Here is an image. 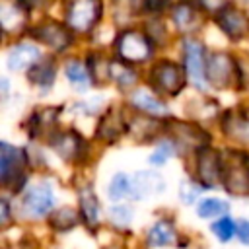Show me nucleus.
Returning <instances> with one entry per match:
<instances>
[{"label":"nucleus","instance_id":"1","mask_svg":"<svg viewBox=\"0 0 249 249\" xmlns=\"http://www.w3.org/2000/svg\"><path fill=\"white\" fill-rule=\"evenodd\" d=\"M27 181L25 150L0 142V185L12 193H19Z\"/></svg>","mask_w":249,"mask_h":249},{"label":"nucleus","instance_id":"2","mask_svg":"<svg viewBox=\"0 0 249 249\" xmlns=\"http://www.w3.org/2000/svg\"><path fill=\"white\" fill-rule=\"evenodd\" d=\"M222 187L233 196H249V156L230 150L222 156Z\"/></svg>","mask_w":249,"mask_h":249},{"label":"nucleus","instance_id":"3","mask_svg":"<svg viewBox=\"0 0 249 249\" xmlns=\"http://www.w3.org/2000/svg\"><path fill=\"white\" fill-rule=\"evenodd\" d=\"M115 53L123 64L144 62L154 53V39L136 29H124L115 39Z\"/></svg>","mask_w":249,"mask_h":249},{"label":"nucleus","instance_id":"4","mask_svg":"<svg viewBox=\"0 0 249 249\" xmlns=\"http://www.w3.org/2000/svg\"><path fill=\"white\" fill-rule=\"evenodd\" d=\"M148 80L158 93L177 95L187 84V74L185 68L173 60H158L152 64Z\"/></svg>","mask_w":249,"mask_h":249},{"label":"nucleus","instance_id":"5","mask_svg":"<svg viewBox=\"0 0 249 249\" xmlns=\"http://www.w3.org/2000/svg\"><path fill=\"white\" fill-rule=\"evenodd\" d=\"M195 175L202 189H214L222 183V154L210 146H200L195 154Z\"/></svg>","mask_w":249,"mask_h":249},{"label":"nucleus","instance_id":"6","mask_svg":"<svg viewBox=\"0 0 249 249\" xmlns=\"http://www.w3.org/2000/svg\"><path fill=\"white\" fill-rule=\"evenodd\" d=\"M54 206V191L49 183H37L23 193L21 210L29 218H43L53 212Z\"/></svg>","mask_w":249,"mask_h":249},{"label":"nucleus","instance_id":"7","mask_svg":"<svg viewBox=\"0 0 249 249\" xmlns=\"http://www.w3.org/2000/svg\"><path fill=\"white\" fill-rule=\"evenodd\" d=\"M101 0H72L66 10L68 27L74 31L89 29L101 18Z\"/></svg>","mask_w":249,"mask_h":249},{"label":"nucleus","instance_id":"8","mask_svg":"<svg viewBox=\"0 0 249 249\" xmlns=\"http://www.w3.org/2000/svg\"><path fill=\"white\" fill-rule=\"evenodd\" d=\"M237 76L235 60L226 53H212L206 58V80L214 88H228Z\"/></svg>","mask_w":249,"mask_h":249},{"label":"nucleus","instance_id":"9","mask_svg":"<svg viewBox=\"0 0 249 249\" xmlns=\"http://www.w3.org/2000/svg\"><path fill=\"white\" fill-rule=\"evenodd\" d=\"M214 21L218 23V27L233 41L243 39L249 33V18L245 12H241L237 6L233 4H226L224 8H220L214 14Z\"/></svg>","mask_w":249,"mask_h":249},{"label":"nucleus","instance_id":"10","mask_svg":"<svg viewBox=\"0 0 249 249\" xmlns=\"http://www.w3.org/2000/svg\"><path fill=\"white\" fill-rule=\"evenodd\" d=\"M33 37L39 43H43V45H47L51 49H56V51H64L72 43V31H70V27H66V25L58 23V21H53V19L39 23L33 29Z\"/></svg>","mask_w":249,"mask_h":249},{"label":"nucleus","instance_id":"11","mask_svg":"<svg viewBox=\"0 0 249 249\" xmlns=\"http://www.w3.org/2000/svg\"><path fill=\"white\" fill-rule=\"evenodd\" d=\"M51 146L53 150L66 161H76L82 160L84 156V138L74 132V130H62V132H54L51 136Z\"/></svg>","mask_w":249,"mask_h":249},{"label":"nucleus","instance_id":"12","mask_svg":"<svg viewBox=\"0 0 249 249\" xmlns=\"http://www.w3.org/2000/svg\"><path fill=\"white\" fill-rule=\"evenodd\" d=\"M185 68L193 84L198 88H206V62H204V51L202 45L189 39L185 41Z\"/></svg>","mask_w":249,"mask_h":249},{"label":"nucleus","instance_id":"13","mask_svg":"<svg viewBox=\"0 0 249 249\" xmlns=\"http://www.w3.org/2000/svg\"><path fill=\"white\" fill-rule=\"evenodd\" d=\"M163 189H165V181L156 171H138L130 179V196L134 198L154 196Z\"/></svg>","mask_w":249,"mask_h":249},{"label":"nucleus","instance_id":"14","mask_svg":"<svg viewBox=\"0 0 249 249\" xmlns=\"http://www.w3.org/2000/svg\"><path fill=\"white\" fill-rule=\"evenodd\" d=\"M41 58V53L35 45L31 43H21L18 47H14L6 58V64L12 72H19L23 68H31L37 60Z\"/></svg>","mask_w":249,"mask_h":249},{"label":"nucleus","instance_id":"15","mask_svg":"<svg viewBox=\"0 0 249 249\" xmlns=\"http://www.w3.org/2000/svg\"><path fill=\"white\" fill-rule=\"evenodd\" d=\"M80 222H82V214L70 206H60L49 214V226L56 233L72 231L76 226H80Z\"/></svg>","mask_w":249,"mask_h":249},{"label":"nucleus","instance_id":"16","mask_svg":"<svg viewBox=\"0 0 249 249\" xmlns=\"http://www.w3.org/2000/svg\"><path fill=\"white\" fill-rule=\"evenodd\" d=\"M25 21V6L21 0H0V25L16 31Z\"/></svg>","mask_w":249,"mask_h":249},{"label":"nucleus","instance_id":"17","mask_svg":"<svg viewBox=\"0 0 249 249\" xmlns=\"http://www.w3.org/2000/svg\"><path fill=\"white\" fill-rule=\"evenodd\" d=\"M27 78L31 84L39 86V88H51L54 84V78H56V64L54 60L49 56V58H43L41 62L37 60L31 68H27Z\"/></svg>","mask_w":249,"mask_h":249},{"label":"nucleus","instance_id":"18","mask_svg":"<svg viewBox=\"0 0 249 249\" xmlns=\"http://www.w3.org/2000/svg\"><path fill=\"white\" fill-rule=\"evenodd\" d=\"M175 237H177L175 228L169 222L160 220V222H156L148 230V233H146V245L148 247H167V245H173L175 243Z\"/></svg>","mask_w":249,"mask_h":249},{"label":"nucleus","instance_id":"19","mask_svg":"<svg viewBox=\"0 0 249 249\" xmlns=\"http://www.w3.org/2000/svg\"><path fill=\"white\" fill-rule=\"evenodd\" d=\"M80 208H82V210H80L82 220H84L89 228L97 226L99 214H101V204H99L97 195L91 191V187H86V189L82 191V195H80Z\"/></svg>","mask_w":249,"mask_h":249},{"label":"nucleus","instance_id":"20","mask_svg":"<svg viewBox=\"0 0 249 249\" xmlns=\"http://www.w3.org/2000/svg\"><path fill=\"white\" fill-rule=\"evenodd\" d=\"M124 132V123L121 117H117L113 111H107L103 115V119L99 121V126H97V136H101L103 140L107 142H115L123 136Z\"/></svg>","mask_w":249,"mask_h":249},{"label":"nucleus","instance_id":"21","mask_svg":"<svg viewBox=\"0 0 249 249\" xmlns=\"http://www.w3.org/2000/svg\"><path fill=\"white\" fill-rule=\"evenodd\" d=\"M130 101L138 111H144V113H148L152 117H160V115L167 113V107L160 99H156L152 93H146V91H134Z\"/></svg>","mask_w":249,"mask_h":249},{"label":"nucleus","instance_id":"22","mask_svg":"<svg viewBox=\"0 0 249 249\" xmlns=\"http://www.w3.org/2000/svg\"><path fill=\"white\" fill-rule=\"evenodd\" d=\"M230 208V204L222 198H216V196H210V198H204L198 202L196 206V214L204 220H210V218H216V216H222L226 214Z\"/></svg>","mask_w":249,"mask_h":249},{"label":"nucleus","instance_id":"23","mask_svg":"<svg viewBox=\"0 0 249 249\" xmlns=\"http://www.w3.org/2000/svg\"><path fill=\"white\" fill-rule=\"evenodd\" d=\"M107 193H109L111 200L124 198L126 195H130V179L124 173H115L111 183H109V187H107Z\"/></svg>","mask_w":249,"mask_h":249},{"label":"nucleus","instance_id":"24","mask_svg":"<svg viewBox=\"0 0 249 249\" xmlns=\"http://www.w3.org/2000/svg\"><path fill=\"white\" fill-rule=\"evenodd\" d=\"M210 230H212V233H214L222 243H228V241L235 235V231H237V224H235L230 216H224V218L216 220V222L210 226Z\"/></svg>","mask_w":249,"mask_h":249},{"label":"nucleus","instance_id":"25","mask_svg":"<svg viewBox=\"0 0 249 249\" xmlns=\"http://www.w3.org/2000/svg\"><path fill=\"white\" fill-rule=\"evenodd\" d=\"M195 19H196V12H195V8L191 4L181 2V4L175 6V10H173V21H175V25L179 29L191 27L195 23Z\"/></svg>","mask_w":249,"mask_h":249},{"label":"nucleus","instance_id":"26","mask_svg":"<svg viewBox=\"0 0 249 249\" xmlns=\"http://www.w3.org/2000/svg\"><path fill=\"white\" fill-rule=\"evenodd\" d=\"M64 72H66L68 82H72V84L82 86V84L88 82V70L80 60H68L66 66H64Z\"/></svg>","mask_w":249,"mask_h":249},{"label":"nucleus","instance_id":"27","mask_svg":"<svg viewBox=\"0 0 249 249\" xmlns=\"http://www.w3.org/2000/svg\"><path fill=\"white\" fill-rule=\"evenodd\" d=\"M109 218L117 226H128L132 222V218H134V212H132V208H128L124 204H117V206H113L109 210Z\"/></svg>","mask_w":249,"mask_h":249},{"label":"nucleus","instance_id":"28","mask_svg":"<svg viewBox=\"0 0 249 249\" xmlns=\"http://www.w3.org/2000/svg\"><path fill=\"white\" fill-rule=\"evenodd\" d=\"M171 156H173V146H171L169 142H163V144L150 156V163H152V165H163Z\"/></svg>","mask_w":249,"mask_h":249},{"label":"nucleus","instance_id":"29","mask_svg":"<svg viewBox=\"0 0 249 249\" xmlns=\"http://www.w3.org/2000/svg\"><path fill=\"white\" fill-rule=\"evenodd\" d=\"M14 222V212L12 204L6 196H0V230H8Z\"/></svg>","mask_w":249,"mask_h":249},{"label":"nucleus","instance_id":"30","mask_svg":"<svg viewBox=\"0 0 249 249\" xmlns=\"http://www.w3.org/2000/svg\"><path fill=\"white\" fill-rule=\"evenodd\" d=\"M196 193H198V189L195 187V181L193 183H183V187H181V191H179V195H181V200L185 202V204H191L195 198H196Z\"/></svg>","mask_w":249,"mask_h":249},{"label":"nucleus","instance_id":"31","mask_svg":"<svg viewBox=\"0 0 249 249\" xmlns=\"http://www.w3.org/2000/svg\"><path fill=\"white\" fill-rule=\"evenodd\" d=\"M235 235H237V239L243 243V245H247L249 247V220H239L237 222V231H235Z\"/></svg>","mask_w":249,"mask_h":249},{"label":"nucleus","instance_id":"32","mask_svg":"<svg viewBox=\"0 0 249 249\" xmlns=\"http://www.w3.org/2000/svg\"><path fill=\"white\" fill-rule=\"evenodd\" d=\"M21 4L25 8H45V6L53 4V0H21Z\"/></svg>","mask_w":249,"mask_h":249},{"label":"nucleus","instance_id":"33","mask_svg":"<svg viewBox=\"0 0 249 249\" xmlns=\"http://www.w3.org/2000/svg\"><path fill=\"white\" fill-rule=\"evenodd\" d=\"M0 39H2V25H0Z\"/></svg>","mask_w":249,"mask_h":249}]
</instances>
